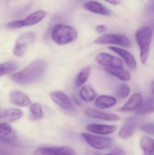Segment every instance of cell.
<instances>
[{
    "instance_id": "obj_1",
    "label": "cell",
    "mask_w": 154,
    "mask_h": 155,
    "mask_svg": "<svg viewBox=\"0 0 154 155\" xmlns=\"http://www.w3.org/2000/svg\"><path fill=\"white\" fill-rule=\"evenodd\" d=\"M47 64L42 60L32 62L26 67L12 76L14 82L20 85H27L39 81L46 72Z\"/></svg>"
},
{
    "instance_id": "obj_2",
    "label": "cell",
    "mask_w": 154,
    "mask_h": 155,
    "mask_svg": "<svg viewBox=\"0 0 154 155\" xmlns=\"http://www.w3.org/2000/svg\"><path fill=\"white\" fill-rule=\"evenodd\" d=\"M77 36V31L75 28L62 24L55 25L52 31V38L58 45H64L72 42Z\"/></svg>"
},
{
    "instance_id": "obj_3",
    "label": "cell",
    "mask_w": 154,
    "mask_h": 155,
    "mask_svg": "<svg viewBox=\"0 0 154 155\" xmlns=\"http://www.w3.org/2000/svg\"><path fill=\"white\" fill-rule=\"evenodd\" d=\"M152 35V30L148 26H142L136 32V39L140 47V58L143 64L148 60Z\"/></svg>"
},
{
    "instance_id": "obj_4",
    "label": "cell",
    "mask_w": 154,
    "mask_h": 155,
    "mask_svg": "<svg viewBox=\"0 0 154 155\" xmlns=\"http://www.w3.org/2000/svg\"><path fill=\"white\" fill-rule=\"evenodd\" d=\"M47 15V12L45 11L39 10L33 12L24 20L10 22L6 24V26L9 29H13L32 26L40 22L46 17Z\"/></svg>"
},
{
    "instance_id": "obj_5",
    "label": "cell",
    "mask_w": 154,
    "mask_h": 155,
    "mask_svg": "<svg viewBox=\"0 0 154 155\" xmlns=\"http://www.w3.org/2000/svg\"><path fill=\"white\" fill-rule=\"evenodd\" d=\"M95 43L99 45L115 44L126 48L130 47L132 45L131 41L125 35L112 33L100 36L95 40Z\"/></svg>"
},
{
    "instance_id": "obj_6",
    "label": "cell",
    "mask_w": 154,
    "mask_h": 155,
    "mask_svg": "<svg viewBox=\"0 0 154 155\" xmlns=\"http://www.w3.org/2000/svg\"><path fill=\"white\" fill-rule=\"evenodd\" d=\"M81 136L90 145L96 149H105L109 147L113 142L109 137L96 136L87 133H83Z\"/></svg>"
},
{
    "instance_id": "obj_7",
    "label": "cell",
    "mask_w": 154,
    "mask_h": 155,
    "mask_svg": "<svg viewBox=\"0 0 154 155\" xmlns=\"http://www.w3.org/2000/svg\"><path fill=\"white\" fill-rule=\"evenodd\" d=\"M140 121L141 119L137 117H132L127 118L119 131V137L124 139H127L132 137L139 125Z\"/></svg>"
},
{
    "instance_id": "obj_8",
    "label": "cell",
    "mask_w": 154,
    "mask_h": 155,
    "mask_svg": "<svg viewBox=\"0 0 154 155\" xmlns=\"http://www.w3.org/2000/svg\"><path fill=\"white\" fill-rule=\"evenodd\" d=\"M33 155H76V153L71 147L62 146L39 148L34 151Z\"/></svg>"
},
{
    "instance_id": "obj_9",
    "label": "cell",
    "mask_w": 154,
    "mask_h": 155,
    "mask_svg": "<svg viewBox=\"0 0 154 155\" xmlns=\"http://www.w3.org/2000/svg\"><path fill=\"white\" fill-rule=\"evenodd\" d=\"M52 100L58 106L67 110H72L74 104L71 98L65 93L60 91H55L50 94Z\"/></svg>"
},
{
    "instance_id": "obj_10",
    "label": "cell",
    "mask_w": 154,
    "mask_h": 155,
    "mask_svg": "<svg viewBox=\"0 0 154 155\" xmlns=\"http://www.w3.org/2000/svg\"><path fill=\"white\" fill-rule=\"evenodd\" d=\"M96 61L104 69L112 67H124L121 60L106 53H101L97 55Z\"/></svg>"
},
{
    "instance_id": "obj_11",
    "label": "cell",
    "mask_w": 154,
    "mask_h": 155,
    "mask_svg": "<svg viewBox=\"0 0 154 155\" xmlns=\"http://www.w3.org/2000/svg\"><path fill=\"white\" fill-rule=\"evenodd\" d=\"M85 114L87 116L91 118L109 121H117L120 117L117 115L105 113L92 108H87L85 110Z\"/></svg>"
},
{
    "instance_id": "obj_12",
    "label": "cell",
    "mask_w": 154,
    "mask_h": 155,
    "mask_svg": "<svg viewBox=\"0 0 154 155\" xmlns=\"http://www.w3.org/2000/svg\"><path fill=\"white\" fill-rule=\"evenodd\" d=\"M9 100L14 105L20 107H26L31 105V102L30 97L21 91L14 90L11 92Z\"/></svg>"
},
{
    "instance_id": "obj_13",
    "label": "cell",
    "mask_w": 154,
    "mask_h": 155,
    "mask_svg": "<svg viewBox=\"0 0 154 155\" xmlns=\"http://www.w3.org/2000/svg\"><path fill=\"white\" fill-rule=\"evenodd\" d=\"M109 49L117 54L120 55L124 59L126 64L129 69L132 71L136 70L137 67L136 61L132 54L126 50L114 46H110Z\"/></svg>"
},
{
    "instance_id": "obj_14",
    "label": "cell",
    "mask_w": 154,
    "mask_h": 155,
    "mask_svg": "<svg viewBox=\"0 0 154 155\" xmlns=\"http://www.w3.org/2000/svg\"><path fill=\"white\" fill-rule=\"evenodd\" d=\"M143 103L142 96L139 93L134 94L130 97L127 103L119 108L122 112H128L137 110Z\"/></svg>"
},
{
    "instance_id": "obj_15",
    "label": "cell",
    "mask_w": 154,
    "mask_h": 155,
    "mask_svg": "<svg viewBox=\"0 0 154 155\" xmlns=\"http://www.w3.org/2000/svg\"><path fill=\"white\" fill-rule=\"evenodd\" d=\"M116 126L97 124H90L86 127V130L88 132L100 135L112 134L116 131Z\"/></svg>"
},
{
    "instance_id": "obj_16",
    "label": "cell",
    "mask_w": 154,
    "mask_h": 155,
    "mask_svg": "<svg viewBox=\"0 0 154 155\" xmlns=\"http://www.w3.org/2000/svg\"><path fill=\"white\" fill-rule=\"evenodd\" d=\"M23 116V111L17 108H7L3 109L1 112V119L8 122L19 120Z\"/></svg>"
},
{
    "instance_id": "obj_17",
    "label": "cell",
    "mask_w": 154,
    "mask_h": 155,
    "mask_svg": "<svg viewBox=\"0 0 154 155\" xmlns=\"http://www.w3.org/2000/svg\"><path fill=\"white\" fill-rule=\"evenodd\" d=\"M86 10L94 13L102 15H107L110 14V11L107 8L98 2L90 1L86 3L83 6Z\"/></svg>"
},
{
    "instance_id": "obj_18",
    "label": "cell",
    "mask_w": 154,
    "mask_h": 155,
    "mask_svg": "<svg viewBox=\"0 0 154 155\" xmlns=\"http://www.w3.org/2000/svg\"><path fill=\"white\" fill-rule=\"evenodd\" d=\"M1 139L6 143L14 142L16 140L15 135L11 126L6 123H1L0 124Z\"/></svg>"
},
{
    "instance_id": "obj_19",
    "label": "cell",
    "mask_w": 154,
    "mask_h": 155,
    "mask_svg": "<svg viewBox=\"0 0 154 155\" xmlns=\"http://www.w3.org/2000/svg\"><path fill=\"white\" fill-rule=\"evenodd\" d=\"M105 70L108 73L118 78L121 81L127 82L129 81L131 78V75L129 72L126 71L124 67L105 68Z\"/></svg>"
},
{
    "instance_id": "obj_20",
    "label": "cell",
    "mask_w": 154,
    "mask_h": 155,
    "mask_svg": "<svg viewBox=\"0 0 154 155\" xmlns=\"http://www.w3.org/2000/svg\"><path fill=\"white\" fill-rule=\"evenodd\" d=\"M117 100L115 97L110 96L101 95L97 98L95 105L101 109H106L112 107L116 104Z\"/></svg>"
},
{
    "instance_id": "obj_21",
    "label": "cell",
    "mask_w": 154,
    "mask_h": 155,
    "mask_svg": "<svg viewBox=\"0 0 154 155\" xmlns=\"http://www.w3.org/2000/svg\"><path fill=\"white\" fill-rule=\"evenodd\" d=\"M140 146L144 155H154V139L143 137L140 141Z\"/></svg>"
},
{
    "instance_id": "obj_22",
    "label": "cell",
    "mask_w": 154,
    "mask_h": 155,
    "mask_svg": "<svg viewBox=\"0 0 154 155\" xmlns=\"http://www.w3.org/2000/svg\"><path fill=\"white\" fill-rule=\"evenodd\" d=\"M154 113V98H150L142 103L141 106L137 110V115H142Z\"/></svg>"
},
{
    "instance_id": "obj_23",
    "label": "cell",
    "mask_w": 154,
    "mask_h": 155,
    "mask_svg": "<svg viewBox=\"0 0 154 155\" xmlns=\"http://www.w3.org/2000/svg\"><path fill=\"white\" fill-rule=\"evenodd\" d=\"M80 97L87 102L93 101L97 96V93L92 87L89 86L83 87L80 91Z\"/></svg>"
},
{
    "instance_id": "obj_24",
    "label": "cell",
    "mask_w": 154,
    "mask_h": 155,
    "mask_svg": "<svg viewBox=\"0 0 154 155\" xmlns=\"http://www.w3.org/2000/svg\"><path fill=\"white\" fill-rule=\"evenodd\" d=\"M91 72V68L86 67L83 68L78 74L75 80V84L77 87H80L85 84L88 79Z\"/></svg>"
},
{
    "instance_id": "obj_25",
    "label": "cell",
    "mask_w": 154,
    "mask_h": 155,
    "mask_svg": "<svg viewBox=\"0 0 154 155\" xmlns=\"http://www.w3.org/2000/svg\"><path fill=\"white\" fill-rule=\"evenodd\" d=\"M35 39V33L33 32L26 33L21 35L15 42V45L27 46L33 42Z\"/></svg>"
},
{
    "instance_id": "obj_26",
    "label": "cell",
    "mask_w": 154,
    "mask_h": 155,
    "mask_svg": "<svg viewBox=\"0 0 154 155\" xmlns=\"http://www.w3.org/2000/svg\"><path fill=\"white\" fill-rule=\"evenodd\" d=\"M18 64L15 62L7 61L2 63L0 65L1 76L10 74L18 69Z\"/></svg>"
},
{
    "instance_id": "obj_27",
    "label": "cell",
    "mask_w": 154,
    "mask_h": 155,
    "mask_svg": "<svg viewBox=\"0 0 154 155\" xmlns=\"http://www.w3.org/2000/svg\"><path fill=\"white\" fill-rule=\"evenodd\" d=\"M30 117L33 120H40L43 115L42 107L38 103H33L30 107Z\"/></svg>"
},
{
    "instance_id": "obj_28",
    "label": "cell",
    "mask_w": 154,
    "mask_h": 155,
    "mask_svg": "<svg viewBox=\"0 0 154 155\" xmlns=\"http://www.w3.org/2000/svg\"><path fill=\"white\" fill-rule=\"evenodd\" d=\"M130 92L129 85L126 84H122L118 87L116 94L119 98H124L128 96Z\"/></svg>"
},
{
    "instance_id": "obj_29",
    "label": "cell",
    "mask_w": 154,
    "mask_h": 155,
    "mask_svg": "<svg viewBox=\"0 0 154 155\" xmlns=\"http://www.w3.org/2000/svg\"><path fill=\"white\" fill-rule=\"evenodd\" d=\"M140 129L146 134L154 135V123L143 124L140 126Z\"/></svg>"
},
{
    "instance_id": "obj_30",
    "label": "cell",
    "mask_w": 154,
    "mask_h": 155,
    "mask_svg": "<svg viewBox=\"0 0 154 155\" xmlns=\"http://www.w3.org/2000/svg\"><path fill=\"white\" fill-rule=\"evenodd\" d=\"M27 50V46L22 45H15L13 53L16 56H21L24 54Z\"/></svg>"
},
{
    "instance_id": "obj_31",
    "label": "cell",
    "mask_w": 154,
    "mask_h": 155,
    "mask_svg": "<svg viewBox=\"0 0 154 155\" xmlns=\"http://www.w3.org/2000/svg\"><path fill=\"white\" fill-rule=\"evenodd\" d=\"M105 155H126L125 152L119 148H116L113 149L109 153Z\"/></svg>"
},
{
    "instance_id": "obj_32",
    "label": "cell",
    "mask_w": 154,
    "mask_h": 155,
    "mask_svg": "<svg viewBox=\"0 0 154 155\" xmlns=\"http://www.w3.org/2000/svg\"><path fill=\"white\" fill-rule=\"evenodd\" d=\"M96 30L99 33L105 32L107 31V28L105 25H99L96 28Z\"/></svg>"
},
{
    "instance_id": "obj_33",
    "label": "cell",
    "mask_w": 154,
    "mask_h": 155,
    "mask_svg": "<svg viewBox=\"0 0 154 155\" xmlns=\"http://www.w3.org/2000/svg\"><path fill=\"white\" fill-rule=\"evenodd\" d=\"M106 2L114 5H118L121 3V0H105Z\"/></svg>"
},
{
    "instance_id": "obj_34",
    "label": "cell",
    "mask_w": 154,
    "mask_h": 155,
    "mask_svg": "<svg viewBox=\"0 0 154 155\" xmlns=\"http://www.w3.org/2000/svg\"><path fill=\"white\" fill-rule=\"evenodd\" d=\"M151 88L152 93L154 95V80L152 81L151 84Z\"/></svg>"
},
{
    "instance_id": "obj_35",
    "label": "cell",
    "mask_w": 154,
    "mask_h": 155,
    "mask_svg": "<svg viewBox=\"0 0 154 155\" xmlns=\"http://www.w3.org/2000/svg\"><path fill=\"white\" fill-rule=\"evenodd\" d=\"M11 155L5 154V155Z\"/></svg>"
}]
</instances>
